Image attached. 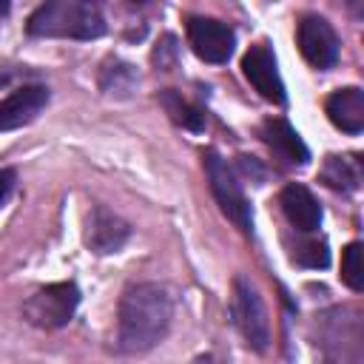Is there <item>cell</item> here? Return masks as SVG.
<instances>
[{
  "instance_id": "1",
  "label": "cell",
  "mask_w": 364,
  "mask_h": 364,
  "mask_svg": "<svg viewBox=\"0 0 364 364\" xmlns=\"http://www.w3.org/2000/svg\"><path fill=\"white\" fill-rule=\"evenodd\" d=\"M173 318V304L159 284H134L119 301V347L125 353H145L156 347Z\"/></svg>"
},
{
  "instance_id": "2",
  "label": "cell",
  "mask_w": 364,
  "mask_h": 364,
  "mask_svg": "<svg viewBox=\"0 0 364 364\" xmlns=\"http://www.w3.org/2000/svg\"><path fill=\"white\" fill-rule=\"evenodd\" d=\"M26 28L34 37L97 40L105 34V17L97 0H46Z\"/></svg>"
},
{
  "instance_id": "3",
  "label": "cell",
  "mask_w": 364,
  "mask_h": 364,
  "mask_svg": "<svg viewBox=\"0 0 364 364\" xmlns=\"http://www.w3.org/2000/svg\"><path fill=\"white\" fill-rule=\"evenodd\" d=\"M205 173L210 179V191L222 208V213L239 228V230H250L253 228V213H250V205L242 193V185L236 179V173L230 171V165L216 154V151H208L205 154Z\"/></svg>"
},
{
  "instance_id": "4",
  "label": "cell",
  "mask_w": 364,
  "mask_h": 364,
  "mask_svg": "<svg viewBox=\"0 0 364 364\" xmlns=\"http://www.w3.org/2000/svg\"><path fill=\"white\" fill-rule=\"evenodd\" d=\"M77 304H80V290L77 284L71 282H60V284H48L43 290H37L28 301H26V318L37 327H46V330H57V327H65L74 313H77Z\"/></svg>"
},
{
  "instance_id": "5",
  "label": "cell",
  "mask_w": 364,
  "mask_h": 364,
  "mask_svg": "<svg viewBox=\"0 0 364 364\" xmlns=\"http://www.w3.org/2000/svg\"><path fill=\"white\" fill-rule=\"evenodd\" d=\"M233 321L239 327V333L245 336V341L253 350H264L270 341V324H267V313L262 299L256 296V290L245 282L236 279L233 282Z\"/></svg>"
},
{
  "instance_id": "6",
  "label": "cell",
  "mask_w": 364,
  "mask_h": 364,
  "mask_svg": "<svg viewBox=\"0 0 364 364\" xmlns=\"http://www.w3.org/2000/svg\"><path fill=\"white\" fill-rule=\"evenodd\" d=\"M188 43L205 63H228L236 46V34L228 23L213 17H188Z\"/></svg>"
},
{
  "instance_id": "7",
  "label": "cell",
  "mask_w": 364,
  "mask_h": 364,
  "mask_svg": "<svg viewBox=\"0 0 364 364\" xmlns=\"http://www.w3.org/2000/svg\"><path fill=\"white\" fill-rule=\"evenodd\" d=\"M296 40H299L301 57L313 68H330L338 60V37H336L333 26L318 14H307L299 20Z\"/></svg>"
},
{
  "instance_id": "8",
  "label": "cell",
  "mask_w": 364,
  "mask_h": 364,
  "mask_svg": "<svg viewBox=\"0 0 364 364\" xmlns=\"http://www.w3.org/2000/svg\"><path fill=\"white\" fill-rule=\"evenodd\" d=\"M242 71L247 77V82L270 102L276 105H284V82L279 77V68H276V57L267 46H250L247 54L242 57Z\"/></svg>"
},
{
  "instance_id": "9",
  "label": "cell",
  "mask_w": 364,
  "mask_h": 364,
  "mask_svg": "<svg viewBox=\"0 0 364 364\" xmlns=\"http://www.w3.org/2000/svg\"><path fill=\"white\" fill-rule=\"evenodd\" d=\"M48 102L46 85H23L11 91L6 100H0V131H14L20 125H28Z\"/></svg>"
},
{
  "instance_id": "10",
  "label": "cell",
  "mask_w": 364,
  "mask_h": 364,
  "mask_svg": "<svg viewBox=\"0 0 364 364\" xmlns=\"http://www.w3.org/2000/svg\"><path fill=\"white\" fill-rule=\"evenodd\" d=\"M259 136L264 139V145L273 151V156L284 165H304L310 159L307 145L301 142V136L293 131V125L287 119H267L259 131Z\"/></svg>"
},
{
  "instance_id": "11",
  "label": "cell",
  "mask_w": 364,
  "mask_h": 364,
  "mask_svg": "<svg viewBox=\"0 0 364 364\" xmlns=\"http://www.w3.org/2000/svg\"><path fill=\"white\" fill-rule=\"evenodd\" d=\"M128 233H131L128 225L117 213H111L105 208H94L91 216H88L85 242H88V247L94 253H117L125 245Z\"/></svg>"
},
{
  "instance_id": "12",
  "label": "cell",
  "mask_w": 364,
  "mask_h": 364,
  "mask_svg": "<svg viewBox=\"0 0 364 364\" xmlns=\"http://www.w3.org/2000/svg\"><path fill=\"white\" fill-rule=\"evenodd\" d=\"M279 202H282V210H284L287 222H290L296 230L310 233V230H316V228L321 225V205L316 202V196H313L304 185H296V182L287 185V188L282 191Z\"/></svg>"
},
{
  "instance_id": "13",
  "label": "cell",
  "mask_w": 364,
  "mask_h": 364,
  "mask_svg": "<svg viewBox=\"0 0 364 364\" xmlns=\"http://www.w3.org/2000/svg\"><path fill=\"white\" fill-rule=\"evenodd\" d=\"M327 117L336 128H341L347 134H358L364 128V91L350 85V88H338L336 94H330Z\"/></svg>"
},
{
  "instance_id": "14",
  "label": "cell",
  "mask_w": 364,
  "mask_h": 364,
  "mask_svg": "<svg viewBox=\"0 0 364 364\" xmlns=\"http://www.w3.org/2000/svg\"><path fill=\"white\" fill-rule=\"evenodd\" d=\"M159 102L165 105V111L171 114V119H173L176 125L188 128V131H202V128H205V111H202L199 105L188 102L182 94H176V91L168 88V91L159 94Z\"/></svg>"
},
{
  "instance_id": "15",
  "label": "cell",
  "mask_w": 364,
  "mask_h": 364,
  "mask_svg": "<svg viewBox=\"0 0 364 364\" xmlns=\"http://www.w3.org/2000/svg\"><path fill=\"white\" fill-rule=\"evenodd\" d=\"M321 179L330 185V188H336V191H355L358 185H361V171H358V165L353 162V159H347V156H327V162H324V168H321Z\"/></svg>"
},
{
  "instance_id": "16",
  "label": "cell",
  "mask_w": 364,
  "mask_h": 364,
  "mask_svg": "<svg viewBox=\"0 0 364 364\" xmlns=\"http://www.w3.org/2000/svg\"><path fill=\"white\" fill-rule=\"evenodd\" d=\"M341 279L355 293L364 287V264H361V245L358 242H350L344 247V256H341Z\"/></svg>"
},
{
  "instance_id": "17",
  "label": "cell",
  "mask_w": 364,
  "mask_h": 364,
  "mask_svg": "<svg viewBox=\"0 0 364 364\" xmlns=\"http://www.w3.org/2000/svg\"><path fill=\"white\" fill-rule=\"evenodd\" d=\"M293 262H299V264H304V267H327V262H330V250H327L324 242L310 239V242H301V245L296 247Z\"/></svg>"
},
{
  "instance_id": "18",
  "label": "cell",
  "mask_w": 364,
  "mask_h": 364,
  "mask_svg": "<svg viewBox=\"0 0 364 364\" xmlns=\"http://www.w3.org/2000/svg\"><path fill=\"white\" fill-rule=\"evenodd\" d=\"M11 185H14V171L3 168V171H0V205H3L6 196L11 193Z\"/></svg>"
},
{
  "instance_id": "19",
  "label": "cell",
  "mask_w": 364,
  "mask_h": 364,
  "mask_svg": "<svg viewBox=\"0 0 364 364\" xmlns=\"http://www.w3.org/2000/svg\"><path fill=\"white\" fill-rule=\"evenodd\" d=\"M9 9H11V0H0V17H3Z\"/></svg>"
},
{
  "instance_id": "20",
  "label": "cell",
  "mask_w": 364,
  "mask_h": 364,
  "mask_svg": "<svg viewBox=\"0 0 364 364\" xmlns=\"http://www.w3.org/2000/svg\"><path fill=\"white\" fill-rule=\"evenodd\" d=\"M128 3H142V0H128Z\"/></svg>"
}]
</instances>
